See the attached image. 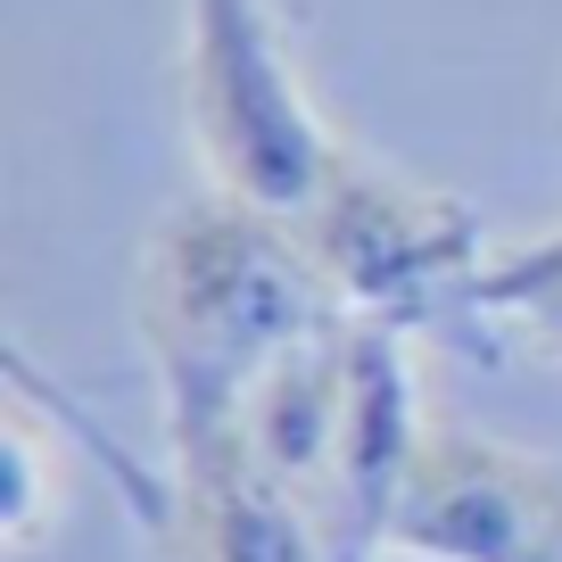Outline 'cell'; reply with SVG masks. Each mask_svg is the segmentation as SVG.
I'll return each instance as SVG.
<instances>
[{"mask_svg":"<svg viewBox=\"0 0 562 562\" xmlns=\"http://www.w3.org/2000/svg\"><path fill=\"white\" fill-rule=\"evenodd\" d=\"M299 240L348 323H372L397 339L456 331V323L488 331V306H480V281L496 265L488 224L472 199L439 191V182L389 175L339 140L323 191L299 215Z\"/></svg>","mask_w":562,"mask_h":562,"instance_id":"obj_2","label":"cell"},{"mask_svg":"<svg viewBox=\"0 0 562 562\" xmlns=\"http://www.w3.org/2000/svg\"><path fill=\"white\" fill-rule=\"evenodd\" d=\"M348 339L356 323L331 315L299 339L290 356L265 364V381L248 389L240 422H232V439L248 447L265 480H273L290 505H315V480H323V456H331V430H339V397H348Z\"/></svg>","mask_w":562,"mask_h":562,"instance_id":"obj_7","label":"cell"},{"mask_svg":"<svg viewBox=\"0 0 562 562\" xmlns=\"http://www.w3.org/2000/svg\"><path fill=\"white\" fill-rule=\"evenodd\" d=\"M9 472H18V496H9V546H42V439H34V422H9Z\"/></svg>","mask_w":562,"mask_h":562,"instance_id":"obj_9","label":"cell"},{"mask_svg":"<svg viewBox=\"0 0 562 562\" xmlns=\"http://www.w3.org/2000/svg\"><path fill=\"white\" fill-rule=\"evenodd\" d=\"M480 306H488V331L521 339L538 364L562 372V257L538 240L496 248L488 281H480Z\"/></svg>","mask_w":562,"mask_h":562,"instance_id":"obj_8","label":"cell"},{"mask_svg":"<svg viewBox=\"0 0 562 562\" xmlns=\"http://www.w3.org/2000/svg\"><path fill=\"white\" fill-rule=\"evenodd\" d=\"M175 18H182L175 50L182 133L207 166V191H232L299 224L339 158V133L306 100L273 0H175Z\"/></svg>","mask_w":562,"mask_h":562,"instance_id":"obj_3","label":"cell"},{"mask_svg":"<svg viewBox=\"0 0 562 562\" xmlns=\"http://www.w3.org/2000/svg\"><path fill=\"white\" fill-rule=\"evenodd\" d=\"M422 439H430V414H422L414 339L356 323L339 430H331V456H323L315 505H306L323 562H389V529H397L405 480L422 463Z\"/></svg>","mask_w":562,"mask_h":562,"instance_id":"obj_5","label":"cell"},{"mask_svg":"<svg viewBox=\"0 0 562 562\" xmlns=\"http://www.w3.org/2000/svg\"><path fill=\"white\" fill-rule=\"evenodd\" d=\"M158 562H323L315 529L248 463L232 430L166 447V505L149 521Z\"/></svg>","mask_w":562,"mask_h":562,"instance_id":"obj_6","label":"cell"},{"mask_svg":"<svg viewBox=\"0 0 562 562\" xmlns=\"http://www.w3.org/2000/svg\"><path fill=\"white\" fill-rule=\"evenodd\" d=\"M331 315L339 306L290 215H265L232 191L175 199L133 257V331L158 381L166 447L232 430L265 364Z\"/></svg>","mask_w":562,"mask_h":562,"instance_id":"obj_1","label":"cell"},{"mask_svg":"<svg viewBox=\"0 0 562 562\" xmlns=\"http://www.w3.org/2000/svg\"><path fill=\"white\" fill-rule=\"evenodd\" d=\"M389 562H562V463L463 422H430Z\"/></svg>","mask_w":562,"mask_h":562,"instance_id":"obj_4","label":"cell"}]
</instances>
